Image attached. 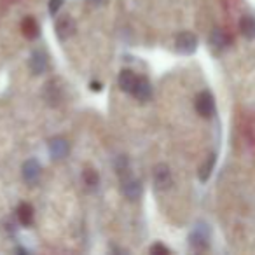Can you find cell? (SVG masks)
<instances>
[{
	"instance_id": "6da1fadb",
	"label": "cell",
	"mask_w": 255,
	"mask_h": 255,
	"mask_svg": "<svg viewBox=\"0 0 255 255\" xmlns=\"http://www.w3.org/2000/svg\"><path fill=\"white\" fill-rule=\"evenodd\" d=\"M196 110L201 117H212L215 112V102L210 91H201L196 98Z\"/></svg>"
},
{
	"instance_id": "7a4b0ae2",
	"label": "cell",
	"mask_w": 255,
	"mask_h": 255,
	"mask_svg": "<svg viewBox=\"0 0 255 255\" xmlns=\"http://www.w3.org/2000/svg\"><path fill=\"white\" fill-rule=\"evenodd\" d=\"M175 46H177L178 53L192 54L196 49H198V39H196L194 33L184 32V33H180V35L177 37V42H175Z\"/></svg>"
},
{
	"instance_id": "3957f363",
	"label": "cell",
	"mask_w": 255,
	"mask_h": 255,
	"mask_svg": "<svg viewBox=\"0 0 255 255\" xmlns=\"http://www.w3.org/2000/svg\"><path fill=\"white\" fill-rule=\"evenodd\" d=\"M154 185H156L159 191H166L171 185V173L166 164H157V166L154 168Z\"/></svg>"
},
{
	"instance_id": "277c9868",
	"label": "cell",
	"mask_w": 255,
	"mask_h": 255,
	"mask_svg": "<svg viewBox=\"0 0 255 255\" xmlns=\"http://www.w3.org/2000/svg\"><path fill=\"white\" fill-rule=\"evenodd\" d=\"M75 32V21L70 16H61L56 21V33L60 37V40H67L68 37H72Z\"/></svg>"
},
{
	"instance_id": "5b68a950",
	"label": "cell",
	"mask_w": 255,
	"mask_h": 255,
	"mask_svg": "<svg viewBox=\"0 0 255 255\" xmlns=\"http://www.w3.org/2000/svg\"><path fill=\"white\" fill-rule=\"evenodd\" d=\"M68 150H70V147H68V142L65 138H53L49 142V156L53 157V159H63V157H67Z\"/></svg>"
},
{
	"instance_id": "8992f818",
	"label": "cell",
	"mask_w": 255,
	"mask_h": 255,
	"mask_svg": "<svg viewBox=\"0 0 255 255\" xmlns=\"http://www.w3.org/2000/svg\"><path fill=\"white\" fill-rule=\"evenodd\" d=\"M191 245L194 248H206L208 247V240H210V233L206 226H198L194 231L191 233Z\"/></svg>"
},
{
	"instance_id": "52a82bcc",
	"label": "cell",
	"mask_w": 255,
	"mask_h": 255,
	"mask_svg": "<svg viewBox=\"0 0 255 255\" xmlns=\"http://www.w3.org/2000/svg\"><path fill=\"white\" fill-rule=\"evenodd\" d=\"M123 192L128 199L135 201V199H138L142 196V184H140V180H135V178H124Z\"/></svg>"
},
{
	"instance_id": "ba28073f",
	"label": "cell",
	"mask_w": 255,
	"mask_h": 255,
	"mask_svg": "<svg viewBox=\"0 0 255 255\" xmlns=\"http://www.w3.org/2000/svg\"><path fill=\"white\" fill-rule=\"evenodd\" d=\"M30 70L33 75H40L47 70V56L44 51H35L30 58Z\"/></svg>"
},
{
	"instance_id": "9c48e42d",
	"label": "cell",
	"mask_w": 255,
	"mask_h": 255,
	"mask_svg": "<svg viewBox=\"0 0 255 255\" xmlns=\"http://www.w3.org/2000/svg\"><path fill=\"white\" fill-rule=\"evenodd\" d=\"M136 82H138V79H136V75L133 74L131 70H123L119 74V88L123 89L124 93L135 91Z\"/></svg>"
},
{
	"instance_id": "30bf717a",
	"label": "cell",
	"mask_w": 255,
	"mask_h": 255,
	"mask_svg": "<svg viewBox=\"0 0 255 255\" xmlns=\"http://www.w3.org/2000/svg\"><path fill=\"white\" fill-rule=\"evenodd\" d=\"M39 175H40V166L35 159H28L23 164V178H25L28 184H35Z\"/></svg>"
},
{
	"instance_id": "8fae6325",
	"label": "cell",
	"mask_w": 255,
	"mask_h": 255,
	"mask_svg": "<svg viewBox=\"0 0 255 255\" xmlns=\"http://www.w3.org/2000/svg\"><path fill=\"white\" fill-rule=\"evenodd\" d=\"M44 96H46V100L49 102V105H58V103L61 102V98H63V95H61V89L58 88L54 81H51V82H47V84H46Z\"/></svg>"
},
{
	"instance_id": "7c38bea8",
	"label": "cell",
	"mask_w": 255,
	"mask_h": 255,
	"mask_svg": "<svg viewBox=\"0 0 255 255\" xmlns=\"http://www.w3.org/2000/svg\"><path fill=\"white\" fill-rule=\"evenodd\" d=\"M240 32L247 39H255V18L254 16H243L240 19Z\"/></svg>"
},
{
	"instance_id": "4fadbf2b",
	"label": "cell",
	"mask_w": 255,
	"mask_h": 255,
	"mask_svg": "<svg viewBox=\"0 0 255 255\" xmlns=\"http://www.w3.org/2000/svg\"><path fill=\"white\" fill-rule=\"evenodd\" d=\"M133 95L138 100H142V102H147V100L150 98V95H152V86H150V82L147 81V79H138Z\"/></svg>"
},
{
	"instance_id": "5bb4252c",
	"label": "cell",
	"mask_w": 255,
	"mask_h": 255,
	"mask_svg": "<svg viewBox=\"0 0 255 255\" xmlns=\"http://www.w3.org/2000/svg\"><path fill=\"white\" fill-rule=\"evenodd\" d=\"M229 42H231V39L227 37V33L226 32H222V30H219V28H215L212 32V35H210V44H212L215 49H226L227 46H229Z\"/></svg>"
},
{
	"instance_id": "9a60e30c",
	"label": "cell",
	"mask_w": 255,
	"mask_h": 255,
	"mask_svg": "<svg viewBox=\"0 0 255 255\" xmlns=\"http://www.w3.org/2000/svg\"><path fill=\"white\" fill-rule=\"evenodd\" d=\"M21 30H23V35H25L26 39H30V40L37 39V37H39V33H40L39 25H37V21H35V19H33V18H26V19H23V23H21Z\"/></svg>"
},
{
	"instance_id": "2e32d148",
	"label": "cell",
	"mask_w": 255,
	"mask_h": 255,
	"mask_svg": "<svg viewBox=\"0 0 255 255\" xmlns=\"http://www.w3.org/2000/svg\"><path fill=\"white\" fill-rule=\"evenodd\" d=\"M16 213H18V219L23 226H30V224L33 222V208L28 203H21V205L18 206V212Z\"/></svg>"
},
{
	"instance_id": "e0dca14e",
	"label": "cell",
	"mask_w": 255,
	"mask_h": 255,
	"mask_svg": "<svg viewBox=\"0 0 255 255\" xmlns=\"http://www.w3.org/2000/svg\"><path fill=\"white\" fill-rule=\"evenodd\" d=\"M215 161H217L215 154H210L208 159L205 161V164L199 168V180L201 182H206L210 178V175H212V171H213V166H215Z\"/></svg>"
},
{
	"instance_id": "ac0fdd59",
	"label": "cell",
	"mask_w": 255,
	"mask_h": 255,
	"mask_svg": "<svg viewBox=\"0 0 255 255\" xmlns=\"http://www.w3.org/2000/svg\"><path fill=\"white\" fill-rule=\"evenodd\" d=\"M98 173H96L95 170H86L84 171V182H86V185L88 187H91V189H95L96 185H98Z\"/></svg>"
},
{
	"instance_id": "d6986e66",
	"label": "cell",
	"mask_w": 255,
	"mask_h": 255,
	"mask_svg": "<svg viewBox=\"0 0 255 255\" xmlns=\"http://www.w3.org/2000/svg\"><path fill=\"white\" fill-rule=\"evenodd\" d=\"M116 170H117V173H119V175L126 173V171H128V159H126V156H121L119 159H117Z\"/></svg>"
},
{
	"instance_id": "ffe728a7",
	"label": "cell",
	"mask_w": 255,
	"mask_h": 255,
	"mask_svg": "<svg viewBox=\"0 0 255 255\" xmlns=\"http://www.w3.org/2000/svg\"><path fill=\"white\" fill-rule=\"evenodd\" d=\"M65 0H49V12L51 14H56L58 11H60V7L63 5Z\"/></svg>"
},
{
	"instance_id": "44dd1931",
	"label": "cell",
	"mask_w": 255,
	"mask_h": 255,
	"mask_svg": "<svg viewBox=\"0 0 255 255\" xmlns=\"http://www.w3.org/2000/svg\"><path fill=\"white\" fill-rule=\"evenodd\" d=\"M150 254H170V250H168L166 247H163V245H154V247H150Z\"/></svg>"
},
{
	"instance_id": "7402d4cb",
	"label": "cell",
	"mask_w": 255,
	"mask_h": 255,
	"mask_svg": "<svg viewBox=\"0 0 255 255\" xmlns=\"http://www.w3.org/2000/svg\"><path fill=\"white\" fill-rule=\"evenodd\" d=\"M91 91H102V84L100 82H91Z\"/></svg>"
},
{
	"instance_id": "603a6c76",
	"label": "cell",
	"mask_w": 255,
	"mask_h": 255,
	"mask_svg": "<svg viewBox=\"0 0 255 255\" xmlns=\"http://www.w3.org/2000/svg\"><path fill=\"white\" fill-rule=\"evenodd\" d=\"M89 2H91V4H102L103 0H89Z\"/></svg>"
}]
</instances>
